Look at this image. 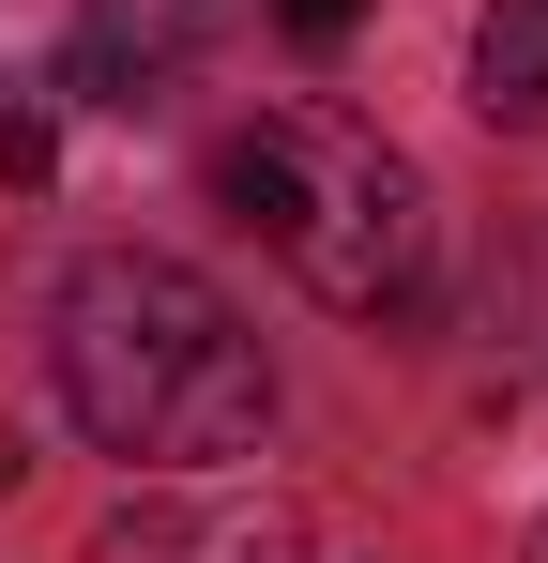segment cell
I'll list each match as a JSON object with an SVG mask.
<instances>
[{"label":"cell","mask_w":548,"mask_h":563,"mask_svg":"<svg viewBox=\"0 0 548 563\" xmlns=\"http://www.w3.org/2000/svg\"><path fill=\"white\" fill-rule=\"evenodd\" d=\"M91 563H274L244 518H198V503H138V518H107Z\"/></svg>","instance_id":"277c9868"},{"label":"cell","mask_w":548,"mask_h":563,"mask_svg":"<svg viewBox=\"0 0 548 563\" xmlns=\"http://www.w3.org/2000/svg\"><path fill=\"white\" fill-rule=\"evenodd\" d=\"M213 15L229 0H77V46H62V77H77L91 107H153L213 46Z\"/></svg>","instance_id":"3957f363"},{"label":"cell","mask_w":548,"mask_h":563,"mask_svg":"<svg viewBox=\"0 0 548 563\" xmlns=\"http://www.w3.org/2000/svg\"><path fill=\"white\" fill-rule=\"evenodd\" d=\"M534 563H548V533H534Z\"/></svg>","instance_id":"52a82bcc"},{"label":"cell","mask_w":548,"mask_h":563,"mask_svg":"<svg viewBox=\"0 0 548 563\" xmlns=\"http://www.w3.org/2000/svg\"><path fill=\"white\" fill-rule=\"evenodd\" d=\"M213 184H229V213H244L336 320H381V305L427 289V184H412L396 137H365L351 107H260V122L213 153Z\"/></svg>","instance_id":"7a4b0ae2"},{"label":"cell","mask_w":548,"mask_h":563,"mask_svg":"<svg viewBox=\"0 0 548 563\" xmlns=\"http://www.w3.org/2000/svg\"><path fill=\"white\" fill-rule=\"evenodd\" d=\"M472 107L548 122V0H487V31H472Z\"/></svg>","instance_id":"5b68a950"},{"label":"cell","mask_w":548,"mask_h":563,"mask_svg":"<svg viewBox=\"0 0 548 563\" xmlns=\"http://www.w3.org/2000/svg\"><path fill=\"white\" fill-rule=\"evenodd\" d=\"M274 31H289V46H351L365 0H274Z\"/></svg>","instance_id":"8992f818"},{"label":"cell","mask_w":548,"mask_h":563,"mask_svg":"<svg viewBox=\"0 0 548 563\" xmlns=\"http://www.w3.org/2000/svg\"><path fill=\"white\" fill-rule=\"evenodd\" d=\"M46 366H62V411L138 472H213L274 427V366L244 335V305L183 260H153V244H91L62 275Z\"/></svg>","instance_id":"6da1fadb"}]
</instances>
